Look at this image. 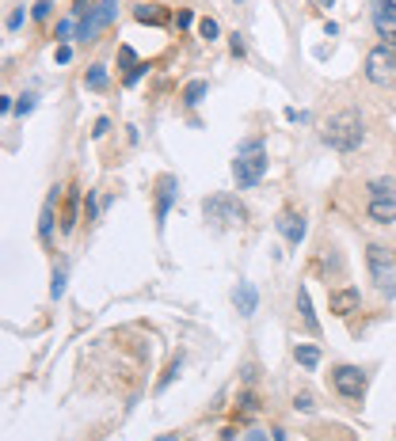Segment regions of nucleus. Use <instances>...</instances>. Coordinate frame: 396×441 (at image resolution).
Listing matches in <instances>:
<instances>
[{
	"label": "nucleus",
	"mask_w": 396,
	"mask_h": 441,
	"mask_svg": "<svg viewBox=\"0 0 396 441\" xmlns=\"http://www.w3.org/2000/svg\"><path fill=\"white\" fill-rule=\"evenodd\" d=\"M362 137H366V129H362L358 110H339V115H332L328 126H324V141L335 152H355L362 145Z\"/></svg>",
	"instance_id": "f257e3e1"
},
{
	"label": "nucleus",
	"mask_w": 396,
	"mask_h": 441,
	"mask_svg": "<svg viewBox=\"0 0 396 441\" xmlns=\"http://www.w3.org/2000/svg\"><path fill=\"white\" fill-rule=\"evenodd\" d=\"M263 175H267V149H263V141H244L233 160V179L240 191H248V186H256Z\"/></svg>",
	"instance_id": "f03ea898"
},
{
	"label": "nucleus",
	"mask_w": 396,
	"mask_h": 441,
	"mask_svg": "<svg viewBox=\"0 0 396 441\" xmlns=\"http://www.w3.org/2000/svg\"><path fill=\"white\" fill-rule=\"evenodd\" d=\"M366 191H370L366 217L377 220V225H392L396 220V183L392 179H373Z\"/></svg>",
	"instance_id": "7ed1b4c3"
},
{
	"label": "nucleus",
	"mask_w": 396,
	"mask_h": 441,
	"mask_svg": "<svg viewBox=\"0 0 396 441\" xmlns=\"http://www.w3.org/2000/svg\"><path fill=\"white\" fill-rule=\"evenodd\" d=\"M366 262H370L373 285H377L385 297H392V301H396V262H392V251L373 244V248L366 251Z\"/></svg>",
	"instance_id": "20e7f679"
},
{
	"label": "nucleus",
	"mask_w": 396,
	"mask_h": 441,
	"mask_svg": "<svg viewBox=\"0 0 396 441\" xmlns=\"http://www.w3.org/2000/svg\"><path fill=\"white\" fill-rule=\"evenodd\" d=\"M332 388L343 395V400H362L366 395V373H362L358 366H339L332 369Z\"/></svg>",
	"instance_id": "39448f33"
},
{
	"label": "nucleus",
	"mask_w": 396,
	"mask_h": 441,
	"mask_svg": "<svg viewBox=\"0 0 396 441\" xmlns=\"http://www.w3.org/2000/svg\"><path fill=\"white\" fill-rule=\"evenodd\" d=\"M202 213L210 217V220H225V225H240L244 220V206L233 202L229 194H214V198H206L202 202Z\"/></svg>",
	"instance_id": "423d86ee"
},
{
	"label": "nucleus",
	"mask_w": 396,
	"mask_h": 441,
	"mask_svg": "<svg viewBox=\"0 0 396 441\" xmlns=\"http://www.w3.org/2000/svg\"><path fill=\"white\" fill-rule=\"evenodd\" d=\"M370 19L377 27V35L396 46V0H370Z\"/></svg>",
	"instance_id": "0eeeda50"
},
{
	"label": "nucleus",
	"mask_w": 396,
	"mask_h": 441,
	"mask_svg": "<svg viewBox=\"0 0 396 441\" xmlns=\"http://www.w3.org/2000/svg\"><path fill=\"white\" fill-rule=\"evenodd\" d=\"M366 76L373 84H392V76H396V53L389 46H377V50H370V58H366Z\"/></svg>",
	"instance_id": "6e6552de"
},
{
	"label": "nucleus",
	"mask_w": 396,
	"mask_h": 441,
	"mask_svg": "<svg viewBox=\"0 0 396 441\" xmlns=\"http://www.w3.org/2000/svg\"><path fill=\"white\" fill-rule=\"evenodd\" d=\"M115 8H118V0H99L95 8H88V19H80L76 35H80V38H95L99 31H103V27L115 19Z\"/></svg>",
	"instance_id": "1a4fd4ad"
},
{
	"label": "nucleus",
	"mask_w": 396,
	"mask_h": 441,
	"mask_svg": "<svg viewBox=\"0 0 396 441\" xmlns=\"http://www.w3.org/2000/svg\"><path fill=\"white\" fill-rule=\"evenodd\" d=\"M274 225H278V233L286 236V244H301V240H305V217L293 213V209H286Z\"/></svg>",
	"instance_id": "9d476101"
},
{
	"label": "nucleus",
	"mask_w": 396,
	"mask_h": 441,
	"mask_svg": "<svg viewBox=\"0 0 396 441\" xmlns=\"http://www.w3.org/2000/svg\"><path fill=\"white\" fill-rule=\"evenodd\" d=\"M358 289L355 285H347V289H335L332 297H328V304H332V312L335 316H350V312H358Z\"/></svg>",
	"instance_id": "9b49d317"
},
{
	"label": "nucleus",
	"mask_w": 396,
	"mask_h": 441,
	"mask_svg": "<svg viewBox=\"0 0 396 441\" xmlns=\"http://www.w3.org/2000/svg\"><path fill=\"white\" fill-rule=\"evenodd\" d=\"M175 194H179V191H175V175H164V179H160V191H157V225H164V217H168Z\"/></svg>",
	"instance_id": "f8f14e48"
},
{
	"label": "nucleus",
	"mask_w": 396,
	"mask_h": 441,
	"mask_svg": "<svg viewBox=\"0 0 396 441\" xmlns=\"http://www.w3.org/2000/svg\"><path fill=\"white\" fill-rule=\"evenodd\" d=\"M233 304L240 308V316H251L259 308V293H256V285L251 282H240L236 289H233Z\"/></svg>",
	"instance_id": "ddd939ff"
},
{
	"label": "nucleus",
	"mask_w": 396,
	"mask_h": 441,
	"mask_svg": "<svg viewBox=\"0 0 396 441\" xmlns=\"http://www.w3.org/2000/svg\"><path fill=\"white\" fill-rule=\"evenodd\" d=\"M53 206H58V186L50 191L46 206H42V217H38V236H42V244H50V240H53Z\"/></svg>",
	"instance_id": "4468645a"
},
{
	"label": "nucleus",
	"mask_w": 396,
	"mask_h": 441,
	"mask_svg": "<svg viewBox=\"0 0 396 441\" xmlns=\"http://www.w3.org/2000/svg\"><path fill=\"white\" fill-rule=\"evenodd\" d=\"M297 312H301V319H305V327L313 331V335H321V319H316V312H313V301H309V289H297Z\"/></svg>",
	"instance_id": "2eb2a0df"
},
{
	"label": "nucleus",
	"mask_w": 396,
	"mask_h": 441,
	"mask_svg": "<svg viewBox=\"0 0 396 441\" xmlns=\"http://www.w3.org/2000/svg\"><path fill=\"white\" fill-rule=\"evenodd\" d=\"M206 92H210V87H206V80H191V84L183 87V103H187V107H198V103L206 99Z\"/></svg>",
	"instance_id": "dca6fc26"
},
{
	"label": "nucleus",
	"mask_w": 396,
	"mask_h": 441,
	"mask_svg": "<svg viewBox=\"0 0 396 441\" xmlns=\"http://www.w3.org/2000/svg\"><path fill=\"white\" fill-rule=\"evenodd\" d=\"M134 19H137V23H164V12H160V8L157 4H137L134 8Z\"/></svg>",
	"instance_id": "f3484780"
},
{
	"label": "nucleus",
	"mask_w": 396,
	"mask_h": 441,
	"mask_svg": "<svg viewBox=\"0 0 396 441\" xmlns=\"http://www.w3.org/2000/svg\"><path fill=\"white\" fill-rule=\"evenodd\" d=\"M84 84L92 87V92H103V87H107V69H103V65H92L88 76H84Z\"/></svg>",
	"instance_id": "a211bd4d"
},
{
	"label": "nucleus",
	"mask_w": 396,
	"mask_h": 441,
	"mask_svg": "<svg viewBox=\"0 0 396 441\" xmlns=\"http://www.w3.org/2000/svg\"><path fill=\"white\" fill-rule=\"evenodd\" d=\"M297 361H301L305 369H316L321 366V350L316 346H297Z\"/></svg>",
	"instance_id": "6ab92c4d"
},
{
	"label": "nucleus",
	"mask_w": 396,
	"mask_h": 441,
	"mask_svg": "<svg viewBox=\"0 0 396 441\" xmlns=\"http://www.w3.org/2000/svg\"><path fill=\"white\" fill-rule=\"evenodd\" d=\"M293 411H297V415H313V411H316V400H313L309 392H297V395H293Z\"/></svg>",
	"instance_id": "aec40b11"
},
{
	"label": "nucleus",
	"mask_w": 396,
	"mask_h": 441,
	"mask_svg": "<svg viewBox=\"0 0 396 441\" xmlns=\"http://www.w3.org/2000/svg\"><path fill=\"white\" fill-rule=\"evenodd\" d=\"M76 225V191L69 194V202H65V220H61V228L69 233V228Z\"/></svg>",
	"instance_id": "412c9836"
},
{
	"label": "nucleus",
	"mask_w": 396,
	"mask_h": 441,
	"mask_svg": "<svg viewBox=\"0 0 396 441\" xmlns=\"http://www.w3.org/2000/svg\"><path fill=\"white\" fill-rule=\"evenodd\" d=\"M35 107H38V95H35V92L19 95V103H16V110H19V115H24V118H27V115H31V110H35Z\"/></svg>",
	"instance_id": "4be33fe9"
},
{
	"label": "nucleus",
	"mask_w": 396,
	"mask_h": 441,
	"mask_svg": "<svg viewBox=\"0 0 396 441\" xmlns=\"http://www.w3.org/2000/svg\"><path fill=\"white\" fill-rule=\"evenodd\" d=\"M198 35H202V38H217V35H222V27H217V19H202V23H198Z\"/></svg>",
	"instance_id": "5701e85b"
},
{
	"label": "nucleus",
	"mask_w": 396,
	"mask_h": 441,
	"mask_svg": "<svg viewBox=\"0 0 396 441\" xmlns=\"http://www.w3.org/2000/svg\"><path fill=\"white\" fill-rule=\"evenodd\" d=\"M65 293V270H53V285H50V297L58 301V297Z\"/></svg>",
	"instance_id": "b1692460"
},
{
	"label": "nucleus",
	"mask_w": 396,
	"mask_h": 441,
	"mask_svg": "<svg viewBox=\"0 0 396 441\" xmlns=\"http://www.w3.org/2000/svg\"><path fill=\"white\" fill-rule=\"evenodd\" d=\"M50 8H53L50 0H38V4L31 8V16H35V19H50Z\"/></svg>",
	"instance_id": "393cba45"
},
{
	"label": "nucleus",
	"mask_w": 396,
	"mask_h": 441,
	"mask_svg": "<svg viewBox=\"0 0 396 441\" xmlns=\"http://www.w3.org/2000/svg\"><path fill=\"white\" fill-rule=\"evenodd\" d=\"M19 23H24V8H16V12L8 16V31H19Z\"/></svg>",
	"instance_id": "a878e982"
},
{
	"label": "nucleus",
	"mask_w": 396,
	"mask_h": 441,
	"mask_svg": "<svg viewBox=\"0 0 396 441\" xmlns=\"http://www.w3.org/2000/svg\"><path fill=\"white\" fill-rule=\"evenodd\" d=\"M73 61V50L69 46H58V65H69Z\"/></svg>",
	"instance_id": "bb28decb"
},
{
	"label": "nucleus",
	"mask_w": 396,
	"mask_h": 441,
	"mask_svg": "<svg viewBox=\"0 0 396 441\" xmlns=\"http://www.w3.org/2000/svg\"><path fill=\"white\" fill-rule=\"evenodd\" d=\"M73 35V19H65V23H58V38H69Z\"/></svg>",
	"instance_id": "cd10ccee"
},
{
	"label": "nucleus",
	"mask_w": 396,
	"mask_h": 441,
	"mask_svg": "<svg viewBox=\"0 0 396 441\" xmlns=\"http://www.w3.org/2000/svg\"><path fill=\"white\" fill-rule=\"evenodd\" d=\"M107 129H111V122H107V118H99V122H95V129H92V134H95V137H103V134H107Z\"/></svg>",
	"instance_id": "c85d7f7f"
},
{
	"label": "nucleus",
	"mask_w": 396,
	"mask_h": 441,
	"mask_svg": "<svg viewBox=\"0 0 396 441\" xmlns=\"http://www.w3.org/2000/svg\"><path fill=\"white\" fill-rule=\"evenodd\" d=\"M175 23H179V27H191V23H194V12H179V19H175Z\"/></svg>",
	"instance_id": "c756f323"
},
{
	"label": "nucleus",
	"mask_w": 396,
	"mask_h": 441,
	"mask_svg": "<svg viewBox=\"0 0 396 441\" xmlns=\"http://www.w3.org/2000/svg\"><path fill=\"white\" fill-rule=\"evenodd\" d=\"M12 107H16V103H12V95H0V115H8Z\"/></svg>",
	"instance_id": "7c9ffc66"
},
{
	"label": "nucleus",
	"mask_w": 396,
	"mask_h": 441,
	"mask_svg": "<svg viewBox=\"0 0 396 441\" xmlns=\"http://www.w3.org/2000/svg\"><path fill=\"white\" fill-rule=\"evenodd\" d=\"M244 441H271V434H263V430H251V434Z\"/></svg>",
	"instance_id": "2f4dec72"
},
{
	"label": "nucleus",
	"mask_w": 396,
	"mask_h": 441,
	"mask_svg": "<svg viewBox=\"0 0 396 441\" xmlns=\"http://www.w3.org/2000/svg\"><path fill=\"white\" fill-rule=\"evenodd\" d=\"M229 38H233V53H244V38L240 35H229Z\"/></svg>",
	"instance_id": "473e14b6"
},
{
	"label": "nucleus",
	"mask_w": 396,
	"mask_h": 441,
	"mask_svg": "<svg viewBox=\"0 0 396 441\" xmlns=\"http://www.w3.org/2000/svg\"><path fill=\"white\" fill-rule=\"evenodd\" d=\"M271 441H286V434L282 430H271Z\"/></svg>",
	"instance_id": "72a5a7b5"
},
{
	"label": "nucleus",
	"mask_w": 396,
	"mask_h": 441,
	"mask_svg": "<svg viewBox=\"0 0 396 441\" xmlns=\"http://www.w3.org/2000/svg\"><path fill=\"white\" fill-rule=\"evenodd\" d=\"M157 441H179V437H172V434H164V437H157Z\"/></svg>",
	"instance_id": "f704fd0d"
},
{
	"label": "nucleus",
	"mask_w": 396,
	"mask_h": 441,
	"mask_svg": "<svg viewBox=\"0 0 396 441\" xmlns=\"http://www.w3.org/2000/svg\"><path fill=\"white\" fill-rule=\"evenodd\" d=\"M236 4H240V0H236Z\"/></svg>",
	"instance_id": "c9c22d12"
}]
</instances>
